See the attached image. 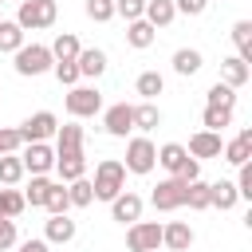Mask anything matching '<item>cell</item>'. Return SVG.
<instances>
[{"instance_id":"e575fe53","label":"cell","mask_w":252,"mask_h":252,"mask_svg":"<svg viewBox=\"0 0 252 252\" xmlns=\"http://www.w3.org/2000/svg\"><path fill=\"white\" fill-rule=\"evenodd\" d=\"M232 126V106H205V130H224Z\"/></svg>"},{"instance_id":"9c48e42d","label":"cell","mask_w":252,"mask_h":252,"mask_svg":"<svg viewBox=\"0 0 252 252\" xmlns=\"http://www.w3.org/2000/svg\"><path fill=\"white\" fill-rule=\"evenodd\" d=\"M20 161H24V173H47L55 165V150L47 142H24Z\"/></svg>"},{"instance_id":"3957f363","label":"cell","mask_w":252,"mask_h":252,"mask_svg":"<svg viewBox=\"0 0 252 252\" xmlns=\"http://www.w3.org/2000/svg\"><path fill=\"white\" fill-rule=\"evenodd\" d=\"M55 16H59L55 0H24L20 12H16V24H20L24 32H35V28H51Z\"/></svg>"},{"instance_id":"d4e9b609","label":"cell","mask_w":252,"mask_h":252,"mask_svg":"<svg viewBox=\"0 0 252 252\" xmlns=\"http://www.w3.org/2000/svg\"><path fill=\"white\" fill-rule=\"evenodd\" d=\"M59 150H83V126H75V122L55 126V154Z\"/></svg>"},{"instance_id":"4fadbf2b","label":"cell","mask_w":252,"mask_h":252,"mask_svg":"<svg viewBox=\"0 0 252 252\" xmlns=\"http://www.w3.org/2000/svg\"><path fill=\"white\" fill-rule=\"evenodd\" d=\"M161 244H165V252H185L193 244V228L185 220H169V224H161Z\"/></svg>"},{"instance_id":"ee69618b","label":"cell","mask_w":252,"mask_h":252,"mask_svg":"<svg viewBox=\"0 0 252 252\" xmlns=\"http://www.w3.org/2000/svg\"><path fill=\"white\" fill-rule=\"evenodd\" d=\"M173 8L185 12V16H201V12L209 8V0H173Z\"/></svg>"},{"instance_id":"7bdbcfd3","label":"cell","mask_w":252,"mask_h":252,"mask_svg":"<svg viewBox=\"0 0 252 252\" xmlns=\"http://www.w3.org/2000/svg\"><path fill=\"white\" fill-rule=\"evenodd\" d=\"M16 244V220L12 217H0V252H8Z\"/></svg>"},{"instance_id":"ab89813d","label":"cell","mask_w":252,"mask_h":252,"mask_svg":"<svg viewBox=\"0 0 252 252\" xmlns=\"http://www.w3.org/2000/svg\"><path fill=\"white\" fill-rule=\"evenodd\" d=\"M87 16H91L94 24H106V20L114 16V0H87Z\"/></svg>"},{"instance_id":"8fae6325","label":"cell","mask_w":252,"mask_h":252,"mask_svg":"<svg viewBox=\"0 0 252 252\" xmlns=\"http://www.w3.org/2000/svg\"><path fill=\"white\" fill-rule=\"evenodd\" d=\"M189 158H220V150H224V142H220V130H197L193 138H189Z\"/></svg>"},{"instance_id":"6da1fadb","label":"cell","mask_w":252,"mask_h":252,"mask_svg":"<svg viewBox=\"0 0 252 252\" xmlns=\"http://www.w3.org/2000/svg\"><path fill=\"white\" fill-rule=\"evenodd\" d=\"M91 189H94L98 201H114V197L126 189V165H122L118 158H102V161L94 165V181H91Z\"/></svg>"},{"instance_id":"30bf717a","label":"cell","mask_w":252,"mask_h":252,"mask_svg":"<svg viewBox=\"0 0 252 252\" xmlns=\"http://www.w3.org/2000/svg\"><path fill=\"white\" fill-rule=\"evenodd\" d=\"M102 126H106V134H110V138H126V134L134 130V106L114 102V106L102 114Z\"/></svg>"},{"instance_id":"f1b7e54d","label":"cell","mask_w":252,"mask_h":252,"mask_svg":"<svg viewBox=\"0 0 252 252\" xmlns=\"http://www.w3.org/2000/svg\"><path fill=\"white\" fill-rule=\"evenodd\" d=\"M83 47H79V39L71 35V32H59L55 35V43H51V55H55V63H63V59H75Z\"/></svg>"},{"instance_id":"cb8c5ba5","label":"cell","mask_w":252,"mask_h":252,"mask_svg":"<svg viewBox=\"0 0 252 252\" xmlns=\"http://www.w3.org/2000/svg\"><path fill=\"white\" fill-rule=\"evenodd\" d=\"M158 126H161V110H158L154 102H142V106H134V130L150 134V130H158Z\"/></svg>"},{"instance_id":"bcb514c9","label":"cell","mask_w":252,"mask_h":252,"mask_svg":"<svg viewBox=\"0 0 252 252\" xmlns=\"http://www.w3.org/2000/svg\"><path fill=\"white\" fill-rule=\"evenodd\" d=\"M20 252H47V240H24Z\"/></svg>"},{"instance_id":"44dd1931","label":"cell","mask_w":252,"mask_h":252,"mask_svg":"<svg viewBox=\"0 0 252 252\" xmlns=\"http://www.w3.org/2000/svg\"><path fill=\"white\" fill-rule=\"evenodd\" d=\"M185 161H189V150H185L181 142H165V146L158 150V165H165L169 173H177Z\"/></svg>"},{"instance_id":"8992f818","label":"cell","mask_w":252,"mask_h":252,"mask_svg":"<svg viewBox=\"0 0 252 252\" xmlns=\"http://www.w3.org/2000/svg\"><path fill=\"white\" fill-rule=\"evenodd\" d=\"M102 110V94L94 87H71L67 91V114L71 118H94Z\"/></svg>"},{"instance_id":"52a82bcc","label":"cell","mask_w":252,"mask_h":252,"mask_svg":"<svg viewBox=\"0 0 252 252\" xmlns=\"http://www.w3.org/2000/svg\"><path fill=\"white\" fill-rule=\"evenodd\" d=\"M185 185H189V181H181V177H165V181H158V189L150 193L154 209H161V213L181 209V205H185Z\"/></svg>"},{"instance_id":"b9f144b4","label":"cell","mask_w":252,"mask_h":252,"mask_svg":"<svg viewBox=\"0 0 252 252\" xmlns=\"http://www.w3.org/2000/svg\"><path fill=\"white\" fill-rule=\"evenodd\" d=\"M236 169H240V173H236V181H232V185H236V193H240V197H248V201H252V161H244V165H236Z\"/></svg>"},{"instance_id":"8d00e7d4","label":"cell","mask_w":252,"mask_h":252,"mask_svg":"<svg viewBox=\"0 0 252 252\" xmlns=\"http://www.w3.org/2000/svg\"><path fill=\"white\" fill-rule=\"evenodd\" d=\"M43 209H47V213H67V209H71V201H67V189H63V181H59V185L51 181V189H47V197H43Z\"/></svg>"},{"instance_id":"7402d4cb","label":"cell","mask_w":252,"mask_h":252,"mask_svg":"<svg viewBox=\"0 0 252 252\" xmlns=\"http://www.w3.org/2000/svg\"><path fill=\"white\" fill-rule=\"evenodd\" d=\"M236 201H240V193H236L232 181H217V185H209V209H232Z\"/></svg>"},{"instance_id":"5bb4252c","label":"cell","mask_w":252,"mask_h":252,"mask_svg":"<svg viewBox=\"0 0 252 252\" xmlns=\"http://www.w3.org/2000/svg\"><path fill=\"white\" fill-rule=\"evenodd\" d=\"M110 217H114V220H122V224H126V220L134 224V220L142 217V197H138V193H126V189H122V193H118V197L110 201Z\"/></svg>"},{"instance_id":"e0dca14e","label":"cell","mask_w":252,"mask_h":252,"mask_svg":"<svg viewBox=\"0 0 252 252\" xmlns=\"http://www.w3.org/2000/svg\"><path fill=\"white\" fill-rule=\"evenodd\" d=\"M173 16H177L173 0H146V8H142V20H146V24H154V28H169V24H173Z\"/></svg>"},{"instance_id":"d6986e66","label":"cell","mask_w":252,"mask_h":252,"mask_svg":"<svg viewBox=\"0 0 252 252\" xmlns=\"http://www.w3.org/2000/svg\"><path fill=\"white\" fill-rule=\"evenodd\" d=\"M248 75H252V67H248V59H240V55H232V59L220 63V83H228V87H244Z\"/></svg>"},{"instance_id":"603a6c76","label":"cell","mask_w":252,"mask_h":252,"mask_svg":"<svg viewBox=\"0 0 252 252\" xmlns=\"http://www.w3.org/2000/svg\"><path fill=\"white\" fill-rule=\"evenodd\" d=\"M201 67H205L201 51H193V47H177V51H173V71H177V75H197Z\"/></svg>"},{"instance_id":"484cf974","label":"cell","mask_w":252,"mask_h":252,"mask_svg":"<svg viewBox=\"0 0 252 252\" xmlns=\"http://www.w3.org/2000/svg\"><path fill=\"white\" fill-rule=\"evenodd\" d=\"M232 43L240 59H252V20H236L232 24Z\"/></svg>"},{"instance_id":"ac0fdd59","label":"cell","mask_w":252,"mask_h":252,"mask_svg":"<svg viewBox=\"0 0 252 252\" xmlns=\"http://www.w3.org/2000/svg\"><path fill=\"white\" fill-rule=\"evenodd\" d=\"M75 67H79V75H102L106 71V51H98V47H83L79 55H75Z\"/></svg>"},{"instance_id":"9a60e30c","label":"cell","mask_w":252,"mask_h":252,"mask_svg":"<svg viewBox=\"0 0 252 252\" xmlns=\"http://www.w3.org/2000/svg\"><path fill=\"white\" fill-rule=\"evenodd\" d=\"M43 240H47V244H71V240H75V220H71L67 213H51V220H47V228H43Z\"/></svg>"},{"instance_id":"836d02e7","label":"cell","mask_w":252,"mask_h":252,"mask_svg":"<svg viewBox=\"0 0 252 252\" xmlns=\"http://www.w3.org/2000/svg\"><path fill=\"white\" fill-rule=\"evenodd\" d=\"M24 213V193L20 189H0V217H20Z\"/></svg>"},{"instance_id":"f35d334b","label":"cell","mask_w":252,"mask_h":252,"mask_svg":"<svg viewBox=\"0 0 252 252\" xmlns=\"http://www.w3.org/2000/svg\"><path fill=\"white\" fill-rule=\"evenodd\" d=\"M142 8H146V0H114V16H122L126 24L142 20Z\"/></svg>"},{"instance_id":"83f0119b","label":"cell","mask_w":252,"mask_h":252,"mask_svg":"<svg viewBox=\"0 0 252 252\" xmlns=\"http://www.w3.org/2000/svg\"><path fill=\"white\" fill-rule=\"evenodd\" d=\"M67 201H71L75 209H87V205L94 201V189H91V181H87V177H75V181H67Z\"/></svg>"},{"instance_id":"60d3db41","label":"cell","mask_w":252,"mask_h":252,"mask_svg":"<svg viewBox=\"0 0 252 252\" xmlns=\"http://www.w3.org/2000/svg\"><path fill=\"white\" fill-rule=\"evenodd\" d=\"M20 146H24L20 130H16V126H0V154H16Z\"/></svg>"},{"instance_id":"f546056e","label":"cell","mask_w":252,"mask_h":252,"mask_svg":"<svg viewBox=\"0 0 252 252\" xmlns=\"http://www.w3.org/2000/svg\"><path fill=\"white\" fill-rule=\"evenodd\" d=\"M24 47V28L16 20H0V51H16Z\"/></svg>"},{"instance_id":"74e56055","label":"cell","mask_w":252,"mask_h":252,"mask_svg":"<svg viewBox=\"0 0 252 252\" xmlns=\"http://www.w3.org/2000/svg\"><path fill=\"white\" fill-rule=\"evenodd\" d=\"M51 71H55V79H59L63 87H75V83H79V67H75V59H63V63H51Z\"/></svg>"},{"instance_id":"f6af8a7d","label":"cell","mask_w":252,"mask_h":252,"mask_svg":"<svg viewBox=\"0 0 252 252\" xmlns=\"http://www.w3.org/2000/svg\"><path fill=\"white\" fill-rule=\"evenodd\" d=\"M173 177H181V181H197V177H201V161H197V158H189V161H185Z\"/></svg>"},{"instance_id":"7dc6e473","label":"cell","mask_w":252,"mask_h":252,"mask_svg":"<svg viewBox=\"0 0 252 252\" xmlns=\"http://www.w3.org/2000/svg\"><path fill=\"white\" fill-rule=\"evenodd\" d=\"M0 4H4V0H0Z\"/></svg>"},{"instance_id":"4316f807","label":"cell","mask_w":252,"mask_h":252,"mask_svg":"<svg viewBox=\"0 0 252 252\" xmlns=\"http://www.w3.org/2000/svg\"><path fill=\"white\" fill-rule=\"evenodd\" d=\"M134 87H138V94H142V98H146V102H154V98H158V94H161V91H165V79H161V75H158V71H142V75H138V83H134Z\"/></svg>"},{"instance_id":"7a4b0ae2","label":"cell","mask_w":252,"mask_h":252,"mask_svg":"<svg viewBox=\"0 0 252 252\" xmlns=\"http://www.w3.org/2000/svg\"><path fill=\"white\" fill-rule=\"evenodd\" d=\"M12 55H16L12 67H16L20 75H43V71H51V63H55L51 47H43V43H24V47H16Z\"/></svg>"},{"instance_id":"d6a6232c","label":"cell","mask_w":252,"mask_h":252,"mask_svg":"<svg viewBox=\"0 0 252 252\" xmlns=\"http://www.w3.org/2000/svg\"><path fill=\"white\" fill-rule=\"evenodd\" d=\"M185 205L189 209H209V181H201V177L189 181L185 185Z\"/></svg>"},{"instance_id":"d590c367","label":"cell","mask_w":252,"mask_h":252,"mask_svg":"<svg viewBox=\"0 0 252 252\" xmlns=\"http://www.w3.org/2000/svg\"><path fill=\"white\" fill-rule=\"evenodd\" d=\"M47 189H51L47 173H32V185H28V193H24V205H43Z\"/></svg>"},{"instance_id":"ba28073f","label":"cell","mask_w":252,"mask_h":252,"mask_svg":"<svg viewBox=\"0 0 252 252\" xmlns=\"http://www.w3.org/2000/svg\"><path fill=\"white\" fill-rule=\"evenodd\" d=\"M55 126H59V122H55V114H51V110H35V114H32V118H24L16 130H20V138H24V142H47V138L55 134Z\"/></svg>"},{"instance_id":"1f68e13d","label":"cell","mask_w":252,"mask_h":252,"mask_svg":"<svg viewBox=\"0 0 252 252\" xmlns=\"http://www.w3.org/2000/svg\"><path fill=\"white\" fill-rule=\"evenodd\" d=\"M24 177V161L16 154H0V185H16Z\"/></svg>"},{"instance_id":"5b68a950","label":"cell","mask_w":252,"mask_h":252,"mask_svg":"<svg viewBox=\"0 0 252 252\" xmlns=\"http://www.w3.org/2000/svg\"><path fill=\"white\" fill-rule=\"evenodd\" d=\"M126 248L130 252H158L161 248V224L158 220H134L130 232H126Z\"/></svg>"},{"instance_id":"7c38bea8","label":"cell","mask_w":252,"mask_h":252,"mask_svg":"<svg viewBox=\"0 0 252 252\" xmlns=\"http://www.w3.org/2000/svg\"><path fill=\"white\" fill-rule=\"evenodd\" d=\"M55 169H59V181H75L87 173V158L83 150H59L55 154Z\"/></svg>"},{"instance_id":"4dcf8cb0","label":"cell","mask_w":252,"mask_h":252,"mask_svg":"<svg viewBox=\"0 0 252 252\" xmlns=\"http://www.w3.org/2000/svg\"><path fill=\"white\" fill-rule=\"evenodd\" d=\"M205 106H236V87L228 83H213L205 94Z\"/></svg>"},{"instance_id":"2e32d148","label":"cell","mask_w":252,"mask_h":252,"mask_svg":"<svg viewBox=\"0 0 252 252\" xmlns=\"http://www.w3.org/2000/svg\"><path fill=\"white\" fill-rule=\"evenodd\" d=\"M220 154H224V161H228V165H244V161L252 158V130L244 126V130H240V134H236Z\"/></svg>"},{"instance_id":"ffe728a7","label":"cell","mask_w":252,"mask_h":252,"mask_svg":"<svg viewBox=\"0 0 252 252\" xmlns=\"http://www.w3.org/2000/svg\"><path fill=\"white\" fill-rule=\"evenodd\" d=\"M154 32H158L154 24H146V20H130V24H126V43L138 47V51H146V47L154 43Z\"/></svg>"},{"instance_id":"277c9868","label":"cell","mask_w":252,"mask_h":252,"mask_svg":"<svg viewBox=\"0 0 252 252\" xmlns=\"http://www.w3.org/2000/svg\"><path fill=\"white\" fill-rule=\"evenodd\" d=\"M122 165H126L130 173H138V177L150 173V169L158 165V146H154L146 134H142V138H130V146H126V161H122Z\"/></svg>"}]
</instances>
